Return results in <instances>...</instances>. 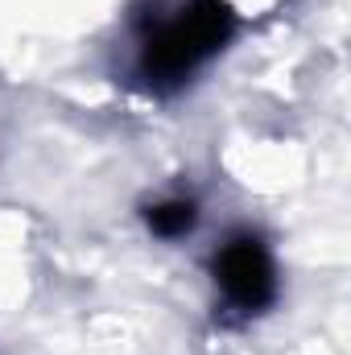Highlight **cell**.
<instances>
[{"label": "cell", "mask_w": 351, "mask_h": 355, "mask_svg": "<svg viewBox=\"0 0 351 355\" xmlns=\"http://www.w3.org/2000/svg\"><path fill=\"white\" fill-rule=\"evenodd\" d=\"M236 33V12L228 0H186L174 17H157L141 33L137 75L145 87H182L207 58H215Z\"/></svg>", "instance_id": "cell-1"}, {"label": "cell", "mask_w": 351, "mask_h": 355, "mask_svg": "<svg viewBox=\"0 0 351 355\" xmlns=\"http://www.w3.org/2000/svg\"><path fill=\"white\" fill-rule=\"evenodd\" d=\"M211 272H215L223 302L240 314H261L277 297V268H273V257L257 236H232L215 252Z\"/></svg>", "instance_id": "cell-2"}, {"label": "cell", "mask_w": 351, "mask_h": 355, "mask_svg": "<svg viewBox=\"0 0 351 355\" xmlns=\"http://www.w3.org/2000/svg\"><path fill=\"white\" fill-rule=\"evenodd\" d=\"M145 223H149V232L162 236V240H182L186 232H194L198 207H194V198H162V202H153V207L145 211Z\"/></svg>", "instance_id": "cell-3"}]
</instances>
